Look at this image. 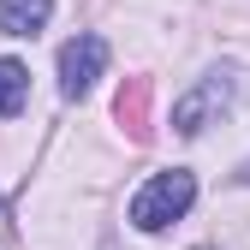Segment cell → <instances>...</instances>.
<instances>
[{"instance_id": "ba28073f", "label": "cell", "mask_w": 250, "mask_h": 250, "mask_svg": "<svg viewBox=\"0 0 250 250\" xmlns=\"http://www.w3.org/2000/svg\"><path fill=\"white\" fill-rule=\"evenodd\" d=\"M197 250H208V244H197Z\"/></svg>"}, {"instance_id": "3957f363", "label": "cell", "mask_w": 250, "mask_h": 250, "mask_svg": "<svg viewBox=\"0 0 250 250\" xmlns=\"http://www.w3.org/2000/svg\"><path fill=\"white\" fill-rule=\"evenodd\" d=\"M102 72H107V42L102 36L83 30V36H72L66 48H60V96H66V102H83Z\"/></svg>"}, {"instance_id": "277c9868", "label": "cell", "mask_w": 250, "mask_h": 250, "mask_svg": "<svg viewBox=\"0 0 250 250\" xmlns=\"http://www.w3.org/2000/svg\"><path fill=\"white\" fill-rule=\"evenodd\" d=\"M54 18V0H0V36H36Z\"/></svg>"}, {"instance_id": "5b68a950", "label": "cell", "mask_w": 250, "mask_h": 250, "mask_svg": "<svg viewBox=\"0 0 250 250\" xmlns=\"http://www.w3.org/2000/svg\"><path fill=\"white\" fill-rule=\"evenodd\" d=\"M30 96V72L18 66V60H0V119H12Z\"/></svg>"}, {"instance_id": "8992f818", "label": "cell", "mask_w": 250, "mask_h": 250, "mask_svg": "<svg viewBox=\"0 0 250 250\" xmlns=\"http://www.w3.org/2000/svg\"><path fill=\"white\" fill-rule=\"evenodd\" d=\"M119 119H131V131H143V89L119 96Z\"/></svg>"}, {"instance_id": "7a4b0ae2", "label": "cell", "mask_w": 250, "mask_h": 250, "mask_svg": "<svg viewBox=\"0 0 250 250\" xmlns=\"http://www.w3.org/2000/svg\"><path fill=\"white\" fill-rule=\"evenodd\" d=\"M232 96H238V66H208V72L173 102V131H179V137H203L208 125L232 107Z\"/></svg>"}, {"instance_id": "52a82bcc", "label": "cell", "mask_w": 250, "mask_h": 250, "mask_svg": "<svg viewBox=\"0 0 250 250\" xmlns=\"http://www.w3.org/2000/svg\"><path fill=\"white\" fill-rule=\"evenodd\" d=\"M238 185H250V161H244V167H238Z\"/></svg>"}, {"instance_id": "6da1fadb", "label": "cell", "mask_w": 250, "mask_h": 250, "mask_svg": "<svg viewBox=\"0 0 250 250\" xmlns=\"http://www.w3.org/2000/svg\"><path fill=\"white\" fill-rule=\"evenodd\" d=\"M197 203V173H185V167H167V173H155L143 191L131 197V227L137 232H167L173 221H185Z\"/></svg>"}]
</instances>
